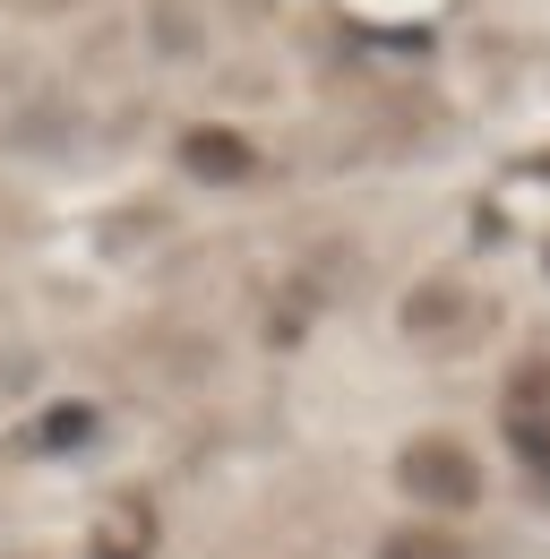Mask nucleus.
I'll use <instances>...</instances> for the list:
<instances>
[{
	"instance_id": "obj_7",
	"label": "nucleus",
	"mask_w": 550,
	"mask_h": 559,
	"mask_svg": "<svg viewBox=\"0 0 550 559\" xmlns=\"http://www.w3.org/2000/svg\"><path fill=\"white\" fill-rule=\"evenodd\" d=\"M542 267H550V241H542Z\"/></svg>"
},
{
	"instance_id": "obj_1",
	"label": "nucleus",
	"mask_w": 550,
	"mask_h": 559,
	"mask_svg": "<svg viewBox=\"0 0 550 559\" xmlns=\"http://www.w3.org/2000/svg\"><path fill=\"white\" fill-rule=\"evenodd\" d=\"M396 483H405L412 508L465 516L481 499V465H474V448H456V439H412L405 456H396Z\"/></svg>"
},
{
	"instance_id": "obj_6",
	"label": "nucleus",
	"mask_w": 550,
	"mask_h": 559,
	"mask_svg": "<svg viewBox=\"0 0 550 559\" xmlns=\"http://www.w3.org/2000/svg\"><path fill=\"white\" fill-rule=\"evenodd\" d=\"M86 430H95V414H86V405H52V414H44V430H35V439H44L52 456H61V448H77Z\"/></svg>"
},
{
	"instance_id": "obj_4",
	"label": "nucleus",
	"mask_w": 550,
	"mask_h": 559,
	"mask_svg": "<svg viewBox=\"0 0 550 559\" xmlns=\"http://www.w3.org/2000/svg\"><path fill=\"white\" fill-rule=\"evenodd\" d=\"M507 421L550 430V361H525V370H516V388H507Z\"/></svg>"
},
{
	"instance_id": "obj_5",
	"label": "nucleus",
	"mask_w": 550,
	"mask_h": 559,
	"mask_svg": "<svg viewBox=\"0 0 550 559\" xmlns=\"http://www.w3.org/2000/svg\"><path fill=\"white\" fill-rule=\"evenodd\" d=\"M379 559H474L456 534H439V525H405V534H387L379 543Z\"/></svg>"
},
{
	"instance_id": "obj_2",
	"label": "nucleus",
	"mask_w": 550,
	"mask_h": 559,
	"mask_svg": "<svg viewBox=\"0 0 550 559\" xmlns=\"http://www.w3.org/2000/svg\"><path fill=\"white\" fill-rule=\"evenodd\" d=\"M481 310L465 284H412L405 293V336H421V345H447V336H474Z\"/></svg>"
},
{
	"instance_id": "obj_3",
	"label": "nucleus",
	"mask_w": 550,
	"mask_h": 559,
	"mask_svg": "<svg viewBox=\"0 0 550 559\" xmlns=\"http://www.w3.org/2000/svg\"><path fill=\"white\" fill-rule=\"evenodd\" d=\"M181 164L199 173V181H250V139H232V130H190L181 139Z\"/></svg>"
}]
</instances>
